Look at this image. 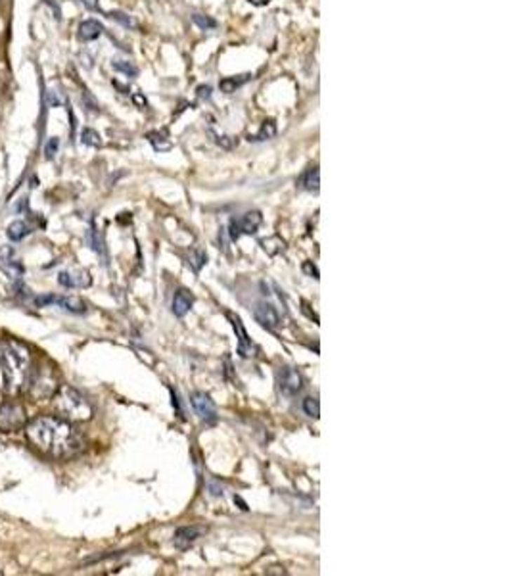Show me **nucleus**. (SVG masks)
I'll use <instances>...</instances> for the list:
<instances>
[{
    "label": "nucleus",
    "instance_id": "2eb2a0df",
    "mask_svg": "<svg viewBox=\"0 0 512 576\" xmlns=\"http://www.w3.org/2000/svg\"><path fill=\"white\" fill-rule=\"evenodd\" d=\"M192 307V296L187 290H179L173 298V314L177 317H184Z\"/></svg>",
    "mask_w": 512,
    "mask_h": 576
},
{
    "label": "nucleus",
    "instance_id": "f257e3e1",
    "mask_svg": "<svg viewBox=\"0 0 512 576\" xmlns=\"http://www.w3.org/2000/svg\"><path fill=\"white\" fill-rule=\"evenodd\" d=\"M27 438L39 452L54 460H65L83 450V436L72 421L62 417L43 415L27 424Z\"/></svg>",
    "mask_w": 512,
    "mask_h": 576
},
{
    "label": "nucleus",
    "instance_id": "5701e85b",
    "mask_svg": "<svg viewBox=\"0 0 512 576\" xmlns=\"http://www.w3.org/2000/svg\"><path fill=\"white\" fill-rule=\"evenodd\" d=\"M192 267H194L196 271H200L202 269V265L203 263H206V254H203L202 250H196V254H194V257H192Z\"/></svg>",
    "mask_w": 512,
    "mask_h": 576
},
{
    "label": "nucleus",
    "instance_id": "9b49d317",
    "mask_svg": "<svg viewBox=\"0 0 512 576\" xmlns=\"http://www.w3.org/2000/svg\"><path fill=\"white\" fill-rule=\"evenodd\" d=\"M229 319H231L232 327H234V330H236V335H238V354L242 356V358H252L253 354H255V346H253V342L250 340V336H248V333H245L244 325H242V321H240L238 315H234L229 312Z\"/></svg>",
    "mask_w": 512,
    "mask_h": 576
},
{
    "label": "nucleus",
    "instance_id": "f8f14e48",
    "mask_svg": "<svg viewBox=\"0 0 512 576\" xmlns=\"http://www.w3.org/2000/svg\"><path fill=\"white\" fill-rule=\"evenodd\" d=\"M253 314H255V319H257L263 327L269 328V330H274V328L281 325L278 312L274 309V306L267 304V302H261V304H257L255 309H253Z\"/></svg>",
    "mask_w": 512,
    "mask_h": 576
},
{
    "label": "nucleus",
    "instance_id": "cd10ccee",
    "mask_svg": "<svg viewBox=\"0 0 512 576\" xmlns=\"http://www.w3.org/2000/svg\"><path fill=\"white\" fill-rule=\"evenodd\" d=\"M83 2H85V4H87L88 8H94V6H96V0H83Z\"/></svg>",
    "mask_w": 512,
    "mask_h": 576
},
{
    "label": "nucleus",
    "instance_id": "6e6552de",
    "mask_svg": "<svg viewBox=\"0 0 512 576\" xmlns=\"http://www.w3.org/2000/svg\"><path fill=\"white\" fill-rule=\"evenodd\" d=\"M192 406H194V411L198 413V417L206 421V423H215L217 421V408L213 400L206 392H194L192 394Z\"/></svg>",
    "mask_w": 512,
    "mask_h": 576
},
{
    "label": "nucleus",
    "instance_id": "a211bd4d",
    "mask_svg": "<svg viewBox=\"0 0 512 576\" xmlns=\"http://www.w3.org/2000/svg\"><path fill=\"white\" fill-rule=\"evenodd\" d=\"M29 233L31 229L25 221H15V223H12V225L8 227V236H10L12 241H22L23 236H27Z\"/></svg>",
    "mask_w": 512,
    "mask_h": 576
},
{
    "label": "nucleus",
    "instance_id": "4468645a",
    "mask_svg": "<svg viewBox=\"0 0 512 576\" xmlns=\"http://www.w3.org/2000/svg\"><path fill=\"white\" fill-rule=\"evenodd\" d=\"M60 285L67 286V288H83V286L90 285V277L87 271H64L60 273Z\"/></svg>",
    "mask_w": 512,
    "mask_h": 576
},
{
    "label": "nucleus",
    "instance_id": "1a4fd4ad",
    "mask_svg": "<svg viewBox=\"0 0 512 576\" xmlns=\"http://www.w3.org/2000/svg\"><path fill=\"white\" fill-rule=\"evenodd\" d=\"M0 269L4 271L10 279L22 277V262H20V257H18L12 246H2L0 248Z\"/></svg>",
    "mask_w": 512,
    "mask_h": 576
},
{
    "label": "nucleus",
    "instance_id": "412c9836",
    "mask_svg": "<svg viewBox=\"0 0 512 576\" xmlns=\"http://www.w3.org/2000/svg\"><path fill=\"white\" fill-rule=\"evenodd\" d=\"M83 142L90 146H98L100 145V137H98V133L93 131V129H85V131H83Z\"/></svg>",
    "mask_w": 512,
    "mask_h": 576
},
{
    "label": "nucleus",
    "instance_id": "20e7f679",
    "mask_svg": "<svg viewBox=\"0 0 512 576\" xmlns=\"http://www.w3.org/2000/svg\"><path fill=\"white\" fill-rule=\"evenodd\" d=\"M25 427V409L15 403V401H6L0 406V431L12 432Z\"/></svg>",
    "mask_w": 512,
    "mask_h": 576
},
{
    "label": "nucleus",
    "instance_id": "6ab92c4d",
    "mask_svg": "<svg viewBox=\"0 0 512 576\" xmlns=\"http://www.w3.org/2000/svg\"><path fill=\"white\" fill-rule=\"evenodd\" d=\"M302 408L305 411V415L313 417V419H318V415H321V406H318L317 398H305Z\"/></svg>",
    "mask_w": 512,
    "mask_h": 576
},
{
    "label": "nucleus",
    "instance_id": "dca6fc26",
    "mask_svg": "<svg viewBox=\"0 0 512 576\" xmlns=\"http://www.w3.org/2000/svg\"><path fill=\"white\" fill-rule=\"evenodd\" d=\"M102 31H104L102 23H98L96 20H87V22H83L79 25V39L94 41V39H98L102 35Z\"/></svg>",
    "mask_w": 512,
    "mask_h": 576
},
{
    "label": "nucleus",
    "instance_id": "4be33fe9",
    "mask_svg": "<svg viewBox=\"0 0 512 576\" xmlns=\"http://www.w3.org/2000/svg\"><path fill=\"white\" fill-rule=\"evenodd\" d=\"M274 133H276V127H274L273 121H267V123L263 125V129H261V133L257 135V139L263 140V139H271V137H274Z\"/></svg>",
    "mask_w": 512,
    "mask_h": 576
},
{
    "label": "nucleus",
    "instance_id": "0eeeda50",
    "mask_svg": "<svg viewBox=\"0 0 512 576\" xmlns=\"http://www.w3.org/2000/svg\"><path fill=\"white\" fill-rule=\"evenodd\" d=\"M278 387H281V392L286 398H294L303 388L302 373L294 369V367H284L281 371V377H278Z\"/></svg>",
    "mask_w": 512,
    "mask_h": 576
},
{
    "label": "nucleus",
    "instance_id": "7ed1b4c3",
    "mask_svg": "<svg viewBox=\"0 0 512 576\" xmlns=\"http://www.w3.org/2000/svg\"><path fill=\"white\" fill-rule=\"evenodd\" d=\"M54 400L56 409L67 421H88L93 417V406L75 388L60 387L54 394Z\"/></svg>",
    "mask_w": 512,
    "mask_h": 576
},
{
    "label": "nucleus",
    "instance_id": "39448f33",
    "mask_svg": "<svg viewBox=\"0 0 512 576\" xmlns=\"http://www.w3.org/2000/svg\"><path fill=\"white\" fill-rule=\"evenodd\" d=\"M31 384V392L35 398L43 400V398H50V396L56 394L58 390V384H56V379L52 375L50 369H41L36 373L35 379H29Z\"/></svg>",
    "mask_w": 512,
    "mask_h": 576
},
{
    "label": "nucleus",
    "instance_id": "c85d7f7f",
    "mask_svg": "<svg viewBox=\"0 0 512 576\" xmlns=\"http://www.w3.org/2000/svg\"><path fill=\"white\" fill-rule=\"evenodd\" d=\"M54 148H56V140H52L50 142V146H48V152H52ZM48 156H52V154H48Z\"/></svg>",
    "mask_w": 512,
    "mask_h": 576
},
{
    "label": "nucleus",
    "instance_id": "393cba45",
    "mask_svg": "<svg viewBox=\"0 0 512 576\" xmlns=\"http://www.w3.org/2000/svg\"><path fill=\"white\" fill-rule=\"evenodd\" d=\"M303 271H305L307 275H311V277H313V279H318L317 267H315V265H313V263H311V262H305V263H303Z\"/></svg>",
    "mask_w": 512,
    "mask_h": 576
},
{
    "label": "nucleus",
    "instance_id": "f3484780",
    "mask_svg": "<svg viewBox=\"0 0 512 576\" xmlns=\"http://www.w3.org/2000/svg\"><path fill=\"white\" fill-rule=\"evenodd\" d=\"M297 185H299V189L311 190V192H313V190H318V185H321V181H318V168L307 169V171L299 177Z\"/></svg>",
    "mask_w": 512,
    "mask_h": 576
},
{
    "label": "nucleus",
    "instance_id": "b1692460",
    "mask_svg": "<svg viewBox=\"0 0 512 576\" xmlns=\"http://www.w3.org/2000/svg\"><path fill=\"white\" fill-rule=\"evenodd\" d=\"M194 22L198 23L200 27H203V29H206V27H215V22H213V20H208V18L203 20L202 15H194Z\"/></svg>",
    "mask_w": 512,
    "mask_h": 576
},
{
    "label": "nucleus",
    "instance_id": "f03ea898",
    "mask_svg": "<svg viewBox=\"0 0 512 576\" xmlns=\"http://www.w3.org/2000/svg\"><path fill=\"white\" fill-rule=\"evenodd\" d=\"M0 369L8 394H22L31 379L29 348L15 338H0Z\"/></svg>",
    "mask_w": 512,
    "mask_h": 576
},
{
    "label": "nucleus",
    "instance_id": "bb28decb",
    "mask_svg": "<svg viewBox=\"0 0 512 576\" xmlns=\"http://www.w3.org/2000/svg\"><path fill=\"white\" fill-rule=\"evenodd\" d=\"M250 4H253V6H265V4H269L271 0H248Z\"/></svg>",
    "mask_w": 512,
    "mask_h": 576
},
{
    "label": "nucleus",
    "instance_id": "a878e982",
    "mask_svg": "<svg viewBox=\"0 0 512 576\" xmlns=\"http://www.w3.org/2000/svg\"><path fill=\"white\" fill-rule=\"evenodd\" d=\"M116 67H117V69H121V72H125V73H130V75H135V73H137V69H135V67L127 66V64H116Z\"/></svg>",
    "mask_w": 512,
    "mask_h": 576
},
{
    "label": "nucleus",
    "instance_id": "423d86ee",
    "mask_svg": "<svg viewBox=\"0 0 512 576\" xmlns=\"http://www.w3.org/2000/svg\"><path fill=\"white\" fill-rule=\"evenodd\" d=\"M36 306H60L72 312V314H85L87 312V304L83 302L81 298H75V296H41L36 298Z\"/></svg>",
    "mask_w": 512,
    "mask_h": 576
},
{
    "label": "nucleus",
    "instance_id": "aec40b11",
    "mask_svg": "<svg viewBox=\"0 0 512 576\" xmlns=\"http://www.w3.org/2000/svg\"><path fill=\"white\" fill-rule=\"evenodd\" d=\"M248 79V75H242V79H234V77H229V79H223L221 81V91H224V93H234L236 88L244 83V81Z\"/></svg>",
    "mask_w": 512,
    "mask_h": 576
},
{
    "label": "nucleus",
    "instance_id": "ddd939ff",
    "mask_svg": "<svg viewBox=\"0 0 512 576\" xmlns=\"http://www.w3.org/2000/svg\"><path fill=\"white\" fill-rule=\"evenodd\" d=\"M202 533L203 528H200V526H181V528L175 530L173 546L177 549H187L202 536Z\"/></svg>",
    "mask_w": 512,
    "mask_h": 576
},
{
    "label": "nucleus",
    "instance_id": "9d476101",
    "mask_svg": "<svg viewBox=\"0 0 512 576\" xmlns=\"http://www.w3.org/2000/svg\"><path fill=\"white\" fill-rule=\"evenodd\" d=\"M261 221H263V217H261L260 212H248L245 215H242V219H238V221H232L231 223V234L232 239H238L240 234H252L257 231V227L261 225Z\"/></svg>",
    "mask_w": 512,
    "mask_h": 576
}]
</instances>
